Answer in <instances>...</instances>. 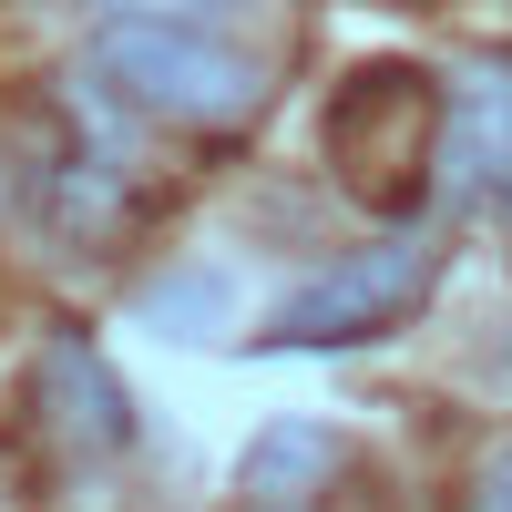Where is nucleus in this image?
<instances>
[{"label": "nucleus", "instance_id": "1", "mask_svg": "<svg viewBox=\"0 0 512 512\" xmlns=\"http://www.w3.org/2000/svg\"><path fill=\"white\" fill-rule=\"evenodd\" d=\"M431 287H441V246L431 236H410V226L400 236H369L349 256H328L318 277H297L267 308L256 349H369V338L400 328Z\"/></svg>", "mask_w": 512, "mask_h": 512}, {"label": "nucleus", "instance_id": "2", "mask_svg": "<svg viewBox=\"0 0 512 512\" xmlns=\"http://www.w3.org/2000/svg\"><path fill=\"white\" fill-rule=\"evenodd\" d=\"M93 72L113 82L123 103H144V113H164V123H246L256 113V62L246 52H226L216 31H195V21H113L103 31V52H93Z\"/></svg>", "mask_w": 512, "mask_h": 512}, {"label": "nucleus", "instance_id": "3", "mask_svg": "<svg viewBox=\"0 0 512 512\" xmlns=\"http://www.w3.org/2000/svg\"><path fill=\"white\" fill-rule=\"evenodd\" d=\"M431 175H441L451 195H492V185H512V62H472V72L441 93Z\"/></svg>", "mask_w": 512, "mask_h": 512}, {"label": "nucleus", "instance_id": "4", "mask_svg": "<svg viewBox=\"0 0 512 512\" xmlns=\"http://www.w3.org/2000/svg\"><path fill=\"white\" fill-rule=\"evenodd\" d=\"M41 420H52L82 461H113L123 441H134V400H123V379L103 369V349H82L72 328L41 349Z\"/></svg>", "mask_w": 512, "mask_h": 512}, {"label": "nucleus", "instance_id": "5", "mask_svg": "<svg viewBox=\"0 0 512 512\" xmlns=\"http://www.w3.org/2000/svg\"><path fill=\"white\" fill-rule=\"evenodd\" d=\"M338 472V431L328 420H267L236 461V502L246 512H308Z\"/></svg>", "mask_w": 512, "mask_h": 512}, {"label": "nucleus", "instance_id": "6", "mask_svg": "<svg viewBox=\"0 0 512 512\" xmlns=\"http://www.w3.org/2000/svg\"><path fill=\"white\" fill-rule=\"evenodd\" d=\"M216 297H226L216 277H185V287H154L144 318H154V328H216Z\"/></svg>", "mask_w": 512, "mask_h": 512}, {"label": "nucleus", "instance_id": "7", "mask_svg": "<svg viewBox=\"0 0 512 512\" xmlns=\"http://www.w3.org/2000/svg\"><path fill=\"white\" fill-rule=\"evenodd\" d=\"M103 11H123V21H195V11H216V0H103Z\"/></svg>", "mask_w": 512, "mask_h": 512}, {"label": "nucleus", "instance_id": "8", "mask_svg": "<svg viewBox=\"0 0 512 512\" xmlns=\"http://www.w3.org/2000/svg\"><path fill=\"white\" fill-rule=\"evenodd\" d=\"M472 512H512V451H502V461H492V472L472 482Z\"/></svg>", "mask_w": 512, "mask_h": 512}]
</instances>
